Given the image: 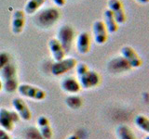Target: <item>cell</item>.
I'll use <instances>...</instances> for the list:
<instances>
[{
  "mask_svg": "<svg viewBox=\"0 0 149 139\" xmlns=\"http://www.w3.org/2000/svg\"><path fill=\"white\" fill-rule=\"evenodd\" d=\"M137 2H139L140 4H147L149 2V0H136Z\"/></svg>",
  "mask_w": 149,
  "mask_h": 139,
  "instance_id": "cell-28",
  "label": "cell"
},
{
  "mask_svg": "<svg viewBox=\"0 0 149 139\" xmlns=\"http://www.w3.org/2000/svg\"><path fill=\"white\" fill-rule=\"evenodd\" d=\"M9 55L6 52H1L0 53V71L6 66L7 64L9 63Z\"/></svg>",
  "mask_w": 149,
  "mask_h": 139,
  "instance_id": "cell-24",
  "label": "cell"
},
{
  "mask_svg": "<svg viewBox=\"0 0 149 139\" xmlns=\"http://www.w3.org/2000/svg\"><path fill=\"white\" fill-rule=\"evenodd\" d=\"M135 125L143 132L148 133H149V120L144 115H137L134 118Z\"/></svg>",
  "mask_w": 149,
  "mask_h": 139,
  "instance_id": "cell-22",
  "label": "cell"
},
{
  "mask_svg": "<svg viewBox=\"0 0 149 139\" xmlns=\"http://www.w3.org/2000/svg\"><path fill=\"white\" fill-rule=\"evenodd\" d=\"M77 60L73 58H63L60 61H55L50 67L51 73L55 76L63 75L65 72H70L71 70L74 69L77 66Z\"/></svg>",
  "mask_w": 149,
  "mask_h": 139,
  "instance_id": "cell-7",
  "label": "cell"
},
{
  "mask_svg": "<svg viewBox=\"0 0 149 139\" xmlns=\"http://www.w3.org/2000/svg\"><path fill=\"white\" fill-rule=\"evenodd\" d=\"M49 48L50 51V54L55 61H60V60H62L65 58V52L63 46L61 45L59 41L56 38H51L49 41Z\"/></svg>",
  "mask_w": 149,
  "mask_h": 139,
  "instance_id": "cell-17",
  "label": "cell"
},
{
  "mask_svg": "<svg viewBox=\"0 0 149 139\" xmlns=\"http://www.w3.org/2000/svg\"><path fill=\"white\" fill-rule=\"evenodd\" d=\"M61 88L62 90L68 94L74 95L80 92L81 86L79 85V82L74 77L69 76L63 79V81L61 82Z\"/></svg>",
  "mask_w": 149,
  "mask_h": 139,
  "instance_id": "cell-14",
  "label": "cell"
},
{
  "mask_svg": "<svg viewBox=\"0 0 149 139\" xmlns=\"http://www.w3.org/2000/svg\"><path fill=\"white\" fill-rule=\"evenodd\" d=\"M120 52H121V57L128 62V64L132 69H137L139 67H141L142 59L140 58L139 55L132 46L130 45L123 46L121 48Z\"/></svg>",
  "mask_w": 149,
  "mask_h": 139,
  "instance_id": "cell-8",
  "label": "cell"
},
{
  "mask_svg": "<svg viewBox=\"0 0 149 139\" xmlns=\"http://www.w3.org/2000/svg\"><path fill=\"white\" fill-rule=\"evenodd\" d=\"M60 18V12L56 8H47L40 11L36 17V22L41 29H49L54 25Z\"/></svg>",
  "mask_w": 149,
  "mask_h": 139,
  "instance_id": "cell-3",
  "label": "cell"
},
{
  "mask_svg": "<svg viewBox=\"0 0 149 139\" xmlns=\"http://www.w3.org/2000/svg\"><path fill=\"white\" fill-rule=\"evenodd\" d=\"M12 107L14 109V111L18 114L19 118H21L24 122H28L32 118V113L29 109V107L20 97H16V98L12 99Z\"/></svg>",
  "mask_w": 149,
  "mask_h": 139,
  "instance_id": "cell-9",
  "label": "cell"
},
{
  "mask_svg": "<svg viewBox=\"0 0 149 139\" xmlns=\"http://www.w3.org/2000/svg\"><path fill=\"white\" fill-rule=\"evenodd\" d=\"M116 136L118 139H136L132 130L125 124H120L116 128Z\"/></svg>",
  "mask_w": 149,
  "mask_h": 139,
  "instance_id": "cell-19",
  "label": "cell"
},
{
  "mask_svg": "<svg viewBox=\"0 0 149 139\" xmlns=\"http://www.w3.org/2000/svg\"><path fill=\"white\" fill-rule=\"evenodd\" d=\"M25 25V13L21 9L14 11L11 21V31L14 34H20L22 32Z\"/></svg>",
  "mask_w": 149,
  "mask_h": 139,
  "instance_id": "cell-12",
  "label": "cell"
},
{
  "mask_svg": "<svg viewBox=\"0 0 149 139\" xmlns=\"http://www.w3.org/2000/svg\"><path fill=\"white\" fill-rule=\"evenodd\" d=\"M1 82L3 89L7 93H14L18 88V77H17V69L15 65L8 63L5 66L1 71Z\"/></svg>",
  "mask_w": 149,
  "mask_h": 139,
  "instance_id": "cell-2",
  "label": "cell"
},
{
  "mask_svg": "<svg viewBox=\"0 0 149 139\" xmlns=\"http://www.w3.org/2000/svg\"><path fill=\"white\" fill-rule=\"evenodd\" d=\"M65 105L71 109H79L83 105V100L78 96H69L65 98Z\"/></svg>",
  "mask_w": 149,
  "mask_h": 139,
  "instance_id": "cell-21",
  "label": "cell"
},
{
  "mask_svg": "<svg viewBox=\"0 0 149 139\" xmlns=\"http://www.w3.org/2000/svg\"><path fill=\"white\" fill-rule=\"evenodd\" d=\"M107 70L110 73L118 74L130 72L132 68L128 64V62L122 57H116L111 59L107 65Z\"/></svg>",
  "mask_w": 149,
  "mask_h": 139,
  "instance_id": "cell-10",
  "label": "cell"
},
{
  "mask_svg": "<svg viewBox=\"0 0 149 139\" xmlns=\"http://www.w3.org/2000/svg\"><path fill=\"white\" fill-rule=\"evenodd\" d=\"M3 89V85H2V82H1V80H0V91H1Z\"/></svg>",
  "mask_w": 149,
  "mask_h": 139,
  "instance_id": "cell-29",
  "label": "cell"
},
{
  "mask_svg": "<svg viewBox=\"0 0 149 139\" xmlns=\"http://www.w3.org/2000/svg\"><path fill=\"white\" fill-rule=\"evenodd\" d=\"M77 81L83 89H91L98 86L101 83L100 74L91 71L85 63H78L76 66Z\"/></svg>",
  "mask_w": 149,
  "mask_h": 139,
  "instance_id": "cell-1",
  "label": "cell"
},
{
  "mask_svg": "<svg viewBox=\"0 0 149 139\" xmlns=\"http://www.w3.org/2000/svg\"><path fill=\"white\" fill-rule=\"evenodd\" d=\"M104 24L106 28L107 32H110V34H114L118 29V24L116 23L115 18L113 16L112 12L109 9H106L104 13Z\"/></svg>",
  "mask_w": 149,
  "mask_h": 139,
  "instance_id": "cell-18",
  "label": "cell"
},
{
  "mask_svg": "<svg viewBox=\"0 0 149 139\" xmlns=\"http://www.w3.org/2000/svg\"><path fill=\"white\" fill-rule=\"evenodd\" d=\"M144 139H149V136H146V138H144Z\"/></svg>",
  "mask_w": 149,
  "mask_h": 139,
  "instance_id": "cell-30",
  "label": "cell"
},
{
  "mask_svg": "<svg viewBox=\"0 0 149 139\" xmlns=\"http://www.w3.org/2000/svg\"><path fill=\"white\" fill-rule=\"evenodd\" d=\"M19 116L15 111L8 110L7 109H0V126L6 132H11L14 125L19 120Z\"/></svg>",
  "mask_w": 149,
  "mask_h": 139,
  "instance_id": "cell-6",
  "label": "cell"
},
{
  "mask_svg": "<svg viewBox=\"0 0 149 139\" xmlns=\"http://www.w3.org/2000/svg\"><path fill=\"white\" fill-rule=\"evenodd\" d=\"M74 38V31L69 25H63L57 32L56 39L59 41L61 45L63 46L65 54L69 53L72 48L73 42Z\"/></svg>",
  "mask_w": 149,
  "mask_h": 139,
  "instance_id": "cell-4",
  "label": "cell"
},
{
  "mask_svg": "<svg viewBox=\"0 0 149 139\" xmlns=\"http://www.w3.org/2000/svg\"><path fill=\"white\" fill-rule=\"evenodd\" d=\"M36 124L43 139H51V137H52V129H51L49 119L45 116H39L36 120Z\"/></svg>",
  "mask_w": 149,
  "mask_h": 139,
  "instance_id": "cell-16",
  "label": "cell"
},
{
  "mask_svg": "<svg viewBox=\"0 0 149 139\" xmlns=\"http://www.w3.org/2000/svg\"><path fill=\"white\" fill-rule=\"evenodd\" d=\"M46 0H28V2L24 6V13L28 15H33L43 6Z\"/></svg>",
  "mask_w": 149,
  "mask_h": 139,
  "instance_id": "cell-20",
  "label": "cell"
},
{
  "mask_svg": "<svg viewBox=\"0 0 149 139\" xmlns=\"http://www.w3.org/2000/svg\"><path fill=\"white\" fill-rule=\"evenodd\" d=\"M18 93L21 96L27 97V98L41 101L46 98L47 93L41 88L31 85L29 83H21L17 88Z\"/></svg>",
  "mask_w": 149,
  "mask_h": 139,
  "instance_id": "cell-5",
  "label": "cell"
},
{
  "mask_svg": "<svg viewBox=\"0 0 149 139\" xmlns=\"http://www.w3.org/2000/svg\"><path fill=\"white\" fill-rule=\"evenodd\" d=\"M0 139H11L8 132H6L3 129H0Z\"/></svg>",
  "mask_w": 149,
  "mask_h": 139,
  "instance_id": "cell-25",
  "label": "cell"
},
{
  "mask_svg": "<svg viewBox=\"0 0 149 139\" xmlns=\"http://www.w3.org/2000/svg\"><path fill=\"white\" fill-rule=\"evenodd\" d=\"M56 6H58V7H63L64 5H65V0H51Z\"/></svg>",
  "mask_w": 149,
  "mask_h": 139,
  "instance_id": "cell-26",
  "label": "cell"
},
{
  "mask_svg": "<svg viewBox=\"0 0 149 139\" xmlns=\"http://www.w3.org/2000/svg\"><path fill=\"white\" fill-rule=\"evenodd\" d=\"M66 139H78V137L76 134H71V136H69Z\"/></svg>",
  "mask_w": 149,
  "mask_h": 139,
  "instance_id": "cell-27",
  "label": "cell"
},
{
  "mask_svg": "<svg viewBox=\"0 0 149 139\" xmlns=\"http://www.w3.org/2000/svg\"><path fill=\"white\" fill-rule=\"evenodd\" d=\"M77 49L79 54L85 55L91 49V36L87 32H82L77 35Z\"/></svg>",
  "mask_w": 149,
  "mask_h": 139,
  "instance_id": "cell-15",
  "label": "cell"
},
{
  "mask_svg": "<svg viewBox=\"0 0 149 139\" xmlns=\"http://www.w3.org/2000/svg\"><path fill=\"white\" fill-rule=\"evenodd\" d=\"M93 36H94V41L98 45H104L107 41V31L104 24V21H96L93 23L92 26Z\"/></svg>",
  "mask_w": 149,
  "mask_h": 139,
  "instance_id": "cell-13",
  "label": "cell"
},
{
  "mask_svg": "<svg viewBox=\"0 0 149 139\" xmlns=\"http://www.w3.org/2000/svg\"><path fill=\"white\" fill-rule=\"evenodd\" d=\"M108 9L112 12L118 24H123L126 21V14L120 0H108Z\"/></svg>",
  "mask_w": 149,
  "mask_h": 139,
  "instance_id": "cell-11",
  "label": "cell"
},
{
  "mask_svg": "<svg viewBox=\"0 0 149 139\" xmlns=\"http://www.w3.org/2000/svg\"><path fill=\"white\" fill-rule=\"evenodd\" d=\"M25 137L26 139H43V137L41 136V134L39 131L37 129L34 127L27 128L25 130Z\"/></svg>",
  "mask_w": 149,
  "mask_h": 139,
  "instance_id": "cell-23",
  "label": "cell"
}]
</instances>
